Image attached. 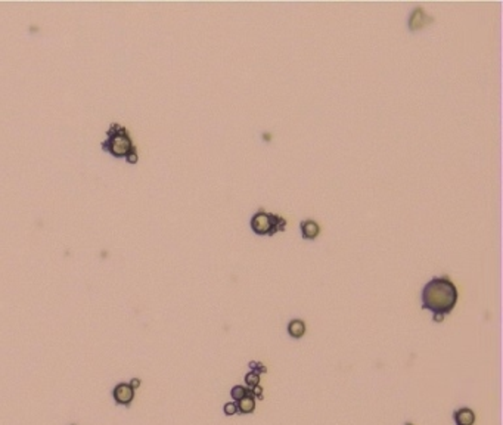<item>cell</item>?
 <instances>
[{
	"label": "cell",
	"instance_id": "obj_1",
	"mask_svg": "<svg viewBox=\"0 0 503 425\" xmlns=\"http://www.w3.org/2000/svg\"><path fill=\"white\" fill-rule=\"evenodd\" d=\"M422 308L433 312L434 321L441 322L457 303V289L449 276L433 278L422 289Z\"/></svg>",
	"mask_w": 503,
	"mask_h": 425
},
{
	"label": "cell",
	"instance_id": "obj_2",
	"mask_svg": "<svg viewBox=\"0 0 503 425\" xmlns=\"http://www.w3.org/2000/svg\"><path fill=\"white\" fill-rule=\"evenodd\" d=\"M102 149L114 158H124L132 166L138 164L139 161V153L133 143V139L129 130L120 123H112L108 127L106 137L102 142Z\"/></svg>",
	"mask_w": 503,
	"mask_h": 425
},
{
	"label": "cell",
	"instance_id": "obj_3",
	"mask_svg": "<svg viewBox=\"0 0 503 425\" xmlns=\"http://www.w3.org/2000/svg\"><path fill=\"white\" fill-rule=\"evenodd\" d=\"M251 230L260 237H273L278 232H285L286 229V219L282 216L267 213L266 210L260 208L253 217H251Z\"/></svg>",
	"mask_w": 503,
	"mask_h": 425
},
{
	"label": "cell",
	"instance_id": "obj_4",
	"mask_svg": "<svg viewBox=\"0 0 503 425\" xmlns=\"http://www.w3.org/2000/svg\"><path fill=\"white\" fill-rule=\"evenodd\" d=\"M112 396H114V400L118 403V405H130L135 399V389L130 385V384H118L114 391H112Z\"/></svg>",
	"mask_w": 503,
	"mask_h": 425
},
{
	"label": "cell",
	"instance_id": "obj_5",
	"mask_svg": "<svg viewBox=\"0 0 503 425\" xmlns=\"http://www.w3.org/2000/svg\"><path fill=\"white\" fill-rule=\"evenodd\" d=\"M300 229H301L303 238L306 239H316L319 237V234H320V226L317 224V221L312 220V219L301 221Z\"/></svg>",
	"mask_w": 503,
	"mask_h": 425
},
{
	"label": "cell",
	"instance_id": "obj_6",
	"mask_svg": "<svg viewBox=\"0 0 503 425\" xmlns=\"http://www.w3.org/2000/svg\"><path fill=\"white\" fill-rule=\"evenodd\" d=\"M456 425H474L475 422V413L469 408L457 409L453 415Z\"/></svg>",
	"mask_w": 503,
	"mask_h": 425
},
{
	"label": "cell",
	"instance_id": "obj_7",
	"mask_svg": "<svg viewBox=\"0 0 503 425\" xmlns=\"http://www.w3.org/2000/svg\"><path fill=\"white\" fill-rule=\"evenodd\" d=\"M288 334L292 338H301L306 334V323L301 319H294L288 323Z\"/></svg>",
	"mask_w": 503,
	"mask_h": 425
},
{
	"label": "cell",
	"instance_id": "obj_8",
	"mask_svg": "<svg viewBox=\"0 0 503 425\" xmlns=\"http://www.w3.org/2000/svg\"><path fill=\"white\" fill-rule=\"evenodd\" d=\"M236 406H238V412H241V413H251L256 409V399L253 394H246L241 400H238Z\"/></svg>",
	"mask_w": 503,
	"mask_h": 425
},
{
	"label": "cell",
	"instance_id": "obj_9",
	"mask_svg": "<svg viewBox=\"0 0 503 425\" xmlns=\"http://www.w3.org/2000/svg\"><path fill=\"white\" fill-rule=\"evenodd\" d=\"M246 394H249V391L246 390L243 385H235V387L232 389V391H230V396H232V399H233L235 402L241 400V399L245 397Z\"/></svg>",
	"mask_w": 503,
	"mask_h": 425
},
{
	"label": "cell",
	"instance_id": "obj_10",
	"mask_svg": "<svg viewBox=\"0 0 503 425\" xmlns=\"http://www.w3.org/2000/svg\"><path fill=\"white\" fill-rule=\"evenodd\" d=\"M245 381H246V385H249V387L253 389V387L259 385L260 378H259V374H257V372H249V374H246V376H245Z\"/></svg>",
	"mask_w": 503,
	"mask_h": 425
},
{
	"label": "cell",
	"instance_id": "obj_11",
	"mask_svg": "<svg viewBox=\"0 0 503 425\" xmlns=\"http://www.w3.org/2000/svg\"><path fill=\"white\" fill-rule=\"evenodd\" d=\"M225 413L227 415V416L236 415V413H238V406H236V403H233V402H230V403H226Z\"/></svg>",
	"mask_w": 503,
	"mask_h": 425
},
{
	"label": "cell",
	"instance_id": "obj_12",
	"mask_svg": "<svg viewBox=\"0 0 503 425\" xmlns=\"http://www.w3.org/2000/svg\"><path fill=\"white\" fill-rule=\"evenodd\" d=\"M249 394H254V396H257L259 399H261V397H263V390H261L260 385H256V387H253V390L249 391Z\"/></svg>",
	"mask_w": 503,
	"mask_h": 425
},
{
	"label": "cell",
	"instance_id": "obj_13",
	"mask_svg": "<svg viewBox=\"0 0 503 425\" xmlns=\"http://www.w3.org/2000/svg\"><path fill=\"white\" fill-rule=\"evenodd\" d=\"M406 425H413V424H406Z\"/></svg>",
	"mask_w": 503,
	"mask_h": 425
}]
</instances>
